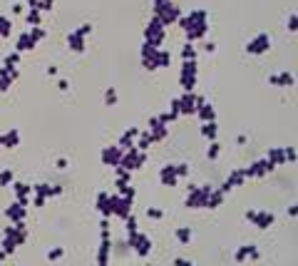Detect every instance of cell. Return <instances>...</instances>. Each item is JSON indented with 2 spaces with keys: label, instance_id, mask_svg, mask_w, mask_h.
Wrapping results in <instances>:
<instances>
[{
  "label": "cell",
  "instance_id": "6da1fadb",
  "mask_svg": "<svg viewBox=\"0 0 298 266\" xmlns=\"http://www.w3.org/2000/svg\"><path fill=\"white\" fill-rule=\"evenodd\" d=\"M176 23L184 30L189 43H199V40H204L209 35V13L204 8H194L189 13H182Z\"/></svg>",
  "mask_w": 298,
  "mask_h": 266
},
{
  "label": "cell",
  "instance_id": "7a4b0ae2",
  "mask_svg": "<svg viewBox=\"0 0 298 266\" xmlns=\"http://www.w3.org/2000/svg\"><path fill=\"white\" fill-rule=\"evenodd\" d=\"M140 63L147 72H154V70H162V67L172 65V53L166 48H154L149 43H142L140 48Z\"/></svg>",
  "mask_w": 298,
  "mask_h": 266
},
{
  "label": "cell",
  "instance_id": "3957f363",
  "mask_svg": "<svg viewBox=\"0 0 298 266\" xmlns=\"http://www.w3.org/2000/svg\"><path fill=\"white\" fill-rule=\"evenodd\" d=\"M204 102H206V97L199 95L196 90H194V92H182L179 97L172 100L169 110H172L176 117H192V115H196L199 105H204Z\"/></svg>",
  "mask_w": 298,
  "mask_h": 266
},
{
  "label": "cell",
  "instance_id": "277c9868",
  "mask_svg": "<svg viewBox=\"0 0 298 266\" xmlns=\"http://www.w3.org/2000/svg\"><path fill=\"white\" fill-rule=\"evenodd\" d=\"M25 241H28V224L25 221H15V224L5 226V231H2V251L8 256L15 254Z\"/></svg>",
  "mask_w": 298,
  "mask_h": 266
},
{
  "label": "cell",
  "instance_id": "5b68a950",
  "mask_svg": "<svg viewBox=\"0 0 298 266\" xmlns=\"http://www.w3.org/2000/svg\"><path fill=\"white\" fill-rule=\"evenodd\" d=\"M112 261V216H102L100 221V249H97V264L104 266Z\"/></svg>",
  "mask_w": 298,
  "mask_h": 266
},
{
  "label": "cell",
  "instance_id": "8992f818",
  "mask_svg": "<svg viewBox=\"0 0 298 266\" xmlns=\"http://www.w3.org/2000/svg\"><path fill=\"white\" fill-rule=\"evenodd\" d=\"M189 164L186 162H172V164H164L162 169H159V184H164V187H176L179 184V179H184V177H189Z\"/></svg>",
  "mask_w": 298,
  "mask_h": 266
},
{
  "label": "cell",
  "instance_id": "52a82bcc",
  "mask_svg": "<svg viewBox=\"0 0 298 266\" xmlns=\"http://www.w3.org/2000/svg\"><path fill=\"white\" fill-rule=\"evenodd\" d=\"M199 85V60H182L179 67V87L184 92H194Z\"/></svg>",
  "mask_w": 298,
  "mask_h": 266
},
{
  "label": "cell",
  "instance_id": "ba28073f",
  "mask_svg": "<svg viewBox=\"0 0 298 266\" xmlns=\"http://www.w3.org/2000/svg\"><path fill=\"white\" fill-rule=\"evenodd\" d=\"M214 184H186V197H184V206L186 209H206V199Z\"/></svg>",
  "mask_w": 298,
  "mask_h": 266
},
{
  "label": "cell",
  "instance_id": "9c48e42d",
  "mask_svg": "<svg viewBox=\"0 0 298 266\" xmlns=\"http://www.w3.org/2000/svg\"><path fill=\"white\" fill-rule=\"evenodd\" d=\"M127 244H130L132 254H137L140 259H149V254H152V239L142 229H137L134 234H127Z\"/></svg>",
  "mask_w": 298,
  "mask_h": 266
},
{
  "label": "cell",
  "instance_id": "30bf717a",
  "mask_svg": "<svg viewBox=\"0 0 298 266\" xmlns=\"http://www.w3.org/2000/svg\"><path fill=\"white\" fill-rule=\"evenodd\" d=\"M164 38H166V25L154 15L147 23V28H144V43L154 45V48H162L164 45Z\"/></svg>",
  "mask_w": 298,
  "mask_h": 266
},
{
  "label": "cell",
  "instance_id": "8fae6325",
  "mask_svg": "<svg viewBox=\"0 0 298 266\" xmlns=\"http://www.w3.org/2000/svg\"><path fill=\"white\" fill-rule=\"evenodd\" d=\"M147 164V152L137 149V147H130L122 152V159H120V167L130 169V172H140L142 167Z\"/></svg>",
  "mask_w": 298,
  "mask_h": 266
},
{
  "label": "cell",
  "instance_id": "7c38bea8",
  "mask_svg": "<svg viewBox=\"0 0 298 266\" xmlns=\"http://www.w3.org/2000/svg\"><path fill=\"white\" fill-rule=\"evenodd\" d=\"M244 216H246V221L251 226H256L261 231H266V229H271L276 224V214L274 211H266V209H248Z\"/></svg>",
  "mask_w": 298,
  "mask_h": 266
},
{
  "label": "cell",
  "instance_id": "4fadbf2b",
  "mask_svg": "<svg viewBox=\"0 0 298 266\" xmlns=\"http://www.w3.org/2000/svg\"><path fill=\"white\" fill-rule=\"evenodd\" d=\"M132 206H134V199H130V197H122V194H112V201H110V216L112 219H120V221H124L130 214H132Z\"/></svg>",
  "mask_w": 298,
  "mask_h": 266
},
{
  "label": "cell",
  "instance_id": "5bb4252c",
  "mask_svg": "<svg viewBox=\"0 0 298 266\" xmlns=\"http://www.w3.org/2000/svg\"><path fill=\"white\" fill-rule=\"evenodd\" d=\"M92 33V25L90 23H84V25H80V28H74L68 33V48L72 50V53H84V38Z\"/></svg>",
  "mask_w": 298,
  "mask_h": 266
},
{
  "label": "cell",
  "instance_id": "9a60e30c",
  "mask_svg": "<svg viewBox=\"0 0 298 266\" xmlns=\"http://www.w3.org/2000/svg\"><path fill=\"white\" fill-rule=\"evenodd\" d=\"M246 55H264V53H268L271 50V35L268 33H258V35H254L248 43H246Z\"/></svg>",
  "mask_w": 298,
  "mask_h": 266
},
{
  "label": "cell",
  "instance_id": "2e32d148",
  "mask_svg": "<svg viewBox=\"0 0 298 266\" xmlns=\"http://www.w3.org/2000/svg\"><path fill=\"white\" fill-rule=\"evenodd\" d=\"M271 172H276L271 164H268V159L266 157H261V159H254L248 167H244V174H246V179H264L266 174H271Z\"/></svg>",
  "mask_w": 298,
  "mask_h": 266
},
{
  "label": "cell",
  "instance_id": "e0dca14e",
  "mask_svg": "<svg viewBox=\"0 0 298 266\" xmlns=\"http://www.w3.org/2000/svg\"><path fill=\"white\" fill-rule=\"evenodd\" d=\"M248 179H246V174H244V167H236V169H231L228 172V177L222 182V189L224 194H228V192H234V189H238V187H244Z\"/></svg>",
  "mask_w": 298,
  "mask_h": 266
},
{
  "label": "cell",
  "instance_id": "ac0fdd59",
  "mask_svg": "<svg viewBox=\"0 0 298 266\" xmlns=\"http://www.w3.org/2000/svg\"><path fill=\"white\" fill-rule=\"evenodd\" d=\"M147 130H149V134H152V142H154V144H156V142H164V139L169 137V125H166V122H162V120H159V115L149 117Z\"/></svg>",
  "mask_w": 298,
  "mask_h": 266
},
{
  "label": "cell",
  "instance_id": "d6986e66",
  "mask_svg": "<svg viewBox=\"0 0 298 266\" xmlns=\"http://www.w3.org/2000/svg\"><path fill=\"white\" fill-rule=\"evenodd\" d=\"M120 159H122V149H120L117 144H110V147H104V149L100 152V162H102L104 167H117Z\"/></svg>",
  "mask_w": 298,
  "mask_h": 266
},
{
  "label": "cell",
  "instance_id": "ffe728a7",
  "mask_svg": "<svg viewBox=\"0 0 298 266\" xmlns=\"http://www.w3.org/2000/svg\"><path fill=\"white\" fill-rule=\"evenodd\" d=\"M261 259V251H258V246H254V244H246V246H238L236 251H234V261H258Z\"/></svg>",
  "mask_w": 298,
  "mask_h": 266
},
{
  "label": "cell",
  "instance_id": "44dd1931",
  "mask_svg": "<svg viewBox=\"0 0 298 266\" xmlns=\"http://www.w3.org/2000/svg\"><path fill=\"white\" fill-rule=\"evenodd\" d=\"M25 216H28V204H22V201H18V199L5 209V219H8L10 224H15V221H25Z\"/></svg>",
  "mask_w": 298,
  "mask_h": 266
},
{
  "label": "cell",
  "instance_id": "7402d4cb",
  "mask_svg": "<svg viewBox=\"0 0 298 266\" xmlns=\"http://www.w3.org/2000/svg\"><path fill=\"white\" fill-rule=\"evenodd\" d=\"M268 85H271V87H294V85H296V77H294V72L281 70V72H274V75L268 77Z\"/></svg>",
  "mask_w": 298,
  "mask_h": 266
},
{
  "label": "cell",
  "instance_id": "603a6c76",
  "mask_svg": "<svg viewBox=\"0 0 298 266\" xmlns=\"http://www.w3.org/2000/svg\"><path fill=\"white\" fill-rule=\"evenodd\" d=\"M266 159H268V164H271L274 169L286 167V147H271V149L266 152Z\"/></svg>",
  "mask_w": 298,
  "mask_h": 266
},
{
  "label": "cell",
  "instance_id": "cb8c5ba5",
  "mask_svg": "<svg viewBox=\"0 0 298 266\" xmlns=\"http://www.w3.org/2000/svg\"><path fill=\"white\" fill-rule=\"evenodd\" d=\"M32 48H38V43L32 40V35H30V30H22L18 38H15V50L22 55V53H28V50H32Z\"/></svg>",
  "mask_w": 298,
  "mask_h": 266
},
{
  "label": "cell",
  "instance_id": "d4e9b609",
  "mask_svg": "<svg viewBox=\"0 0 298 266\" xmlns=\"http://www.w3.org/2000/svg\"><path fill=\"white\" fill-rule=\"evenodd\" d=\"M18 144H20V130L18 127H10V130H5V132L0 134V147L15 149Z\"/></svg>",
  "mask_w": 298,
  "mask_h": 266
},
{
  "label": "cell",
  "instance_id": "484cf974",
  "mask_svg": "<svg viewBox=\"0 0 298 266\" xmlns=\"http://www.w3.org/2000/svg\"><path fill=\"white\" fill-rule=\"evenodd\" d=\"M10 187H12V192H15V199H18V201H22V204H30V194H32V184H28V182H12Z\"/></svg>",
  "mask_w": 298,
  "mask_h": 266
},
{
  "label": "cell",
  "instance_id": "4316f807",
  "mask_svg": "<svg viewBox=\"0 0 298 266\" xmlns=\"http://www.w3.org/2000/svg\"><path fill=\"white\" fill-rule=\"evenodd\" d=\"M199 134L206 139V142H212V139H219V122L216 120H209V122H202V127H199Z\"/></svg>",
  "mask_w": 298,
  "mask_h": 266
},
{
  "label": "cell",
  "instance_id": "83f0119b",
  "mask_svg": "<svg viewBox=\"0 0 298 266\" xmlns=\"http://www.w3.org/2000/svg\"><path fill=\"white\" fill-rule=\"evenodd\" d=\"M137 134H140V127H130V130H124V134L120 137V142H117V147L124 152V149H130V147H134V142H137Z\"/></svg>",
  "mask_w": 298,
  "mask_h": 266
},
{
  "label": "cell",
  "instance_id": "f1b7e54d",
  "mask_svg": "<svg viewBox=\"0 0 298 266\" xmlns=\"http://www.w3.org/2000/svg\"><path fill=\"white\" fill-rule=\"evenodd\" d=\"M110 201H112V192H100L97 199H94V209L102 216H110Z\"/></svg>",
  "mask_w": 298,
  "mask_h": 266
},
{
  "label": "cell",
  "instance_id": "f546056e",
  "mask_svg": "<svg viewBox=\"0 0 298 266\" xmlns=\"http://www.w3.org/2000/svg\"><path fill=\"white\" fill-rule=\"evenodd\" d=\"M196 117H199V122L216 120V107H214L212 102H204V105H199V110H196Z\"/></svg>",
  "mask_w": 298,
  "mask_h": 266
},
{
  "label": "cell",
  "instance_id": "4dcf8cb0",
  "mask_svg": "<svg viewBox=\"0 0 298 266\" xmlns=\"http://www.w3.org/2000/svg\"><path fill=\"white\" fill-rule=\"evenodd\" d=\"M174 236H176V241H179L182 246H189V244L194 241V231H192V226H176V229H174Z\"/></svg>",
  "mask_w": 298,
  "mask_h": 266
},
{
  "label": "cell",
  "instance_id": "1f68e13d",
  "mask_svg": "<svg viewBox=\"0 0 298 266\" xmlns=\"http://www.w3.org/2000/svg\"><path fill=\"white\" fill-rule=\"evenodd\" d=\"M179 58L182 60H199V48H196V43H184L182 45V50H179Z\"/></svg>",
  "mask_w": 298,
  "mask_h": 266
},
{
  "label": "cell",
  "instance_id": "d6a6232c",
  "mask_svg": "<svg viewBox=\"0 0 298 266\" xmlns=\"http://www.w3.org/2000/svg\"><path fill=\"white\" fill-rule=\"evenodd\" d=\"M226 199V194H224L219 187H212V192H209V199H206V209H219Z\"/></svg>",
  "mask_w": 298,
  "mask_h": 266
},
{
  "label": "cell",
  "instance_id": "836d02e7",
  "mask_svg": "<svg viewBox=\"0 0 298 266\" xmlns=\"http://www.w3.org/2000/svg\"><path fill=\"white\" fill-rule=\"evenodd\" d=\"M22 15H25V23H28V28L42 25V13H40V10H35V8H28Z\"/></svg>",
  "mask_w": 298,
  "mask_h": 266
},
{
  "label": "cell",
  "instance_id": "e575fe53",
  "mask_svg": "<svg viewBox=\"0 0 298 266\" xmlns=\"http://www.w3.org/2000/svg\"><path fill=\"white\" fill-rule=\"evenodd\" d=\"M219 157H222V142L219 139H212L209 147H206V159L209 162H216Z\"/></svg>",
  "mask_w": 298,
  "mask_h": 266
},
{
  "label": "cell",
  "instance_id": "d590c367",
  "mask_svg": "<svg viewBox=\"0 0 298 266\" xmlns=\"http://www.w3.org/2000/svg\"><path fill=\"white\" fill-rule=\"evenodd\" d=\"M117 100H120L117 90H114V87H107V90H104V105H107V107H114Z\"/></svg>",
  "mask_w": 298,
  "mask_h": 266
},
{
  "label": "cell",
  "instance_id": "8d00e7d4",
  "mask_svg": "<svg viewBox=\"0 0 298 266\" xmlns=\"http://www.w3.org/2000/svg\"><path fill=\"white\" fill-rule=\"evenodd\" d=\"M137 229H140V221H137L134 214H130V216L124 219V231H127V234H134Z\"/></svg>",
  "mask_w": 298,
  "mask_h": 266
},
{
  "label": "cell",
  "instance_id": "74e56055",
  "mask_svg": "<svg viewBox=\"0 0 298 266\" xmlns=\"http://www.w3.org/2000/svg\"><path fill=\"white\" fill-rule=\"evenodd\" d=\"M147 219H152V221H162L164 219V209H159V206H147Z\"/></svg>",
  "mask_w": 298,
  "mask_h": 266
},
{
  "label": "cell",
  "instance_id": "f35d334b",
  "mask_svg": "<svg viewBox=\"0 0 298 266\" xmlns=\"http://www.w3.org/2000/svg\"><path fill=\"white\" fill-rule=\"evenodd\" d=\"M12 182H15L12 169H0V187H10Z\"/></svg>",
  "mask_w": 298,
  "mask_h": 266
},
{
  "label": "cell",
  "instance_id": "ab89813d",
  "mask_svg": "<svg viewBox=\"0 0 298 266\" xmlns=\"http://www.w3.org/2000/svg\"><path fill=\"white\" fill-rule=\"evenodd\" d=\"M10 33H12V23H10V18H0V38H10Z\"/></svg>",
  "mask_w": 298,
  "mask_h": 266
},
{
  "label": "cell",
  "instance_id": "60d3db41",
  "mask_svg": "<svg viewBox=\"0 0 298 266\" xmlns=\"http://www.w3.org/2000/svg\"><path fill=\"white\" fill-rule=\"evenodd\" d=\"M172 3H174V0H154V3H152V5H154V8H152V10H154V15H162V13H164Z\"/></svg>",
  "mask_w": 298,
  "mask_h": 266
},
{
  "label": "cell",
  "instance_id": "b9f144b4",
  "mask_svg": "<svg viewBox=\"0 0 298 266\" xmlns=\"http://www.w3.org/2000/svg\"><path fill=\"white\" fill-rule=\"evenodd\" d=\"M62 256H65V249H62V246H55V249L48 251L45 259H48V261H58V259H62Z\"/></svg>",
  "mask_w": 298,
  "mask_h": 266
},
{
  "label": "cell",
  "instance_id": "7bdbcfd3",
  "mask_svg": "<svg viewBox=\"0 0 298 266\" xmlns=\"http://www.w3.org/2000/svg\"><path fill=\"white\" fill-rule=\"evenodd\" d=\"M25 10H28L25 3H12V5H10V13H12V15H22Z\"/></svg>",
  "mask_w": 298,
  "mask_h": 266
},
{
  "label": "cell",
  "instance_id": "ee69618b",
  "mask_svg": "<svg viewBox=\"0 0 298 266\" xmlns=\"http://www.w3.org/2000/svg\"><path fill=\"white\" fill-rule=\"evenodd\" d=\"M296 159H298L296 149L294 147H286V164H296Z\"/></svg>",
  "mask_w": 298,
  "mask_h": 266
},
{
  "label": "cell",
  "instance_id": "f6af8a7d",
  "mask_svg": "<svg viewBox=\"0 0 298 266\" xmlns=\"http://www.w3.org/2000/svg\"><path fill=\"white\" fill-rule=\"evenodd\" d=\"M296 30H298V15L291 13V15H288V33H296Z\"/></svg>",
  "mask_w": 298,
  "mask_h": 266
},
{
  "label": "cell",
  "instance_id": "bcb514c9",
  "mask_svg": "<svg viewBox=\"0 0 298 266\" xmlns=\"http://www.w3.org/2000/svg\"><path fill=\"white\" fill-rule=\"evenodd\" d=\"M68 164H70V162H68L65 157H60V159L55 162V167H58V169H68Z\"/></svg>",
  "mask_w": 298,
  "mask_h": 266
},
{
  "label": "cell",
  "instance_id": "7dc6e473",
  "mask_svg": "<svg viewBox=\"0 0 298 266\" xmlns=\"http://www.w3.org/2000/svg\"><path fill=\"white\" fill-rule=\"evenodd\" d=\"M58 87H60L62 92H68V90H70V82H68V80H58Z\"/></svg>",
  "mask_w": 298,
  "mask_h": 266
},
{
  "label": "cell",
  "instance_id": "c3c4849f",
  "mask_svg": "<svg viewBox=\"0 0 298 266\" xmlns=\"http://www.w3.org/2000/svg\"><path fill=\"white\" fill-rule=\"evenodd\" d=\"M288 216H291V219L298 216V204H291V206H288Z\"/></svg>",
  "mask_w": 298,
  "mask_h": 266
},
{
  "label": "cell",
  "instance_id": "681fc988",
  "mask_svg": "<svg viewBox=\"0 0 298 266\" xmlns=\"http://www.w3.org/2000/svg\"><path fill=\"white\" fill-rule=\"evenodd\" d=\"M214 50H216L214 43H204V53H214Z\"/></svg>",
  "mask_w": 298,
  "mask_h": 266
},
{
  "label": "cell",
  "instance_id": "f907efd6",
  "mask_svg": "<svg viewBox=\"0 0 298 266\" xmlns=\"http://www.w3.org/2000/svg\"><path fill=\"white\" fill-rule=\"evenodd\" d=\"M246 142H248L246 134H236V144H246Z\"/></svg>",
  "mask_w": 298,
  "mask_h": 266
},
{
  "label": "cell",
  "instance_id": "816d5d0a",
  "mask_svg": "<svg viewBox=\"0 0 298 266\" xmlns=\"http://www.w3.org/2000/svg\"><path fill=\"white\" fill-rule=\"evenodd\" d=\"M48 75H52V77H55V75H58V67L50 65V67H48Z\"/></svg>",
  "mask_w": 298,
  "mask_h": 266
},
{
  "label": "cell",
  "instance_id": "f5cc1de1",
  "mask_svg": "<svg viewBox=\"0 0 298 266\" xmlns=\"http://www.w3.org/2000/svg\"><path fill=\"white\" fill-rule=\"evenodd\" d=\"M5 259H8V254H5V251H2V249H0V264H2V261H5Z\"/></svg>",
  "mask_w": 298,
  "mask_h": 266
}]
</instances>
